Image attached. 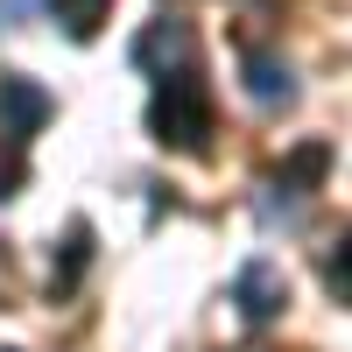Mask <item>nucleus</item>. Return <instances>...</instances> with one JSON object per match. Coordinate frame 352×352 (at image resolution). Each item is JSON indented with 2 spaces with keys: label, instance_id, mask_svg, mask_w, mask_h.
Segmentation results:
<instances>
[{
  "label": "nucleus",
  "instance_id": "10",
  "mask_svg": "<svg viewBox=\"0 0 352 352\" xmlns=\"http://www.w3.org/2000/svg\"><path fill=\"white\" fill-rule=\"evenodd\" d=\"M21 184H28V155H21V141H0V204L21 197Z\"/></svg>",
  "mask_w": 352,
  "mask_h": 352
},
{
  "label": "nucleus",
  "instance_id": "4",
  "mask_svg": "<svg viewBox=\"0 0 352 352\" xmlns=\"http://www.w3.org/2000/svg\"><path fill=\"white\" fill-rule=\"evenodd\" d=\"M232 303L247 310V324H268V317L289 310V282L282 268H268V261H247L240 275H232Z\"/></svg>",
  "mask_w": 352,
  "mask_h": 352
},
{
  "label": "nucleus",
  "instance_id": "8",
  "mask_svg": "<svg viewBox=\"0 0 352 352\" xmlns=\"http://www.w3.org/2000/svg\"><path fill=\"white\" fill-rule=\"evenodd\" d=\"M85 261H92V226H71V240H64V268L50 275V289H56V296H71V289H78Z\"/></svg>",
  "mask_w": 352,
  "mask_h": 352
},
{
  "label": "nucleus",
  "instance_id": "1",
  "mask_svg": "<svg viewBox=\"0 0 352 352\" xmlns=\"http://www.w3.org/2000/svg\"><path fill=\"white\" fill-rule=\"evenodd\" d=\"M148 134L176 155H204L212 148V92L197 85V71H176L155 85L148 99Z\"/></svg>",
  "mask_w": 352,
  "mask_h": 352
},
{
  "label": "nucleus",
  "instance_id": "9",
  "mask_svg": "<svg viewBox=\"0 0 352 352\" xmlns=\"http://www.w3.org/2000/svg\"><path fill=\"white\" fill-rule=\"evenodd\" d=\"M324 289H331L338 303H352V232H345V240L324 254Z\"/></svg>",
  "mask_w": 352,
  "mask_h": 352
},
{
  "label": "nucleus",
  "instance_id": "3",
  "mask_svg": "<svg viewBox=\"0 0 352 352\" xmlns=\"http://www.w3.org/2000/svg\"><path fill=\"white\" fill-rule=\"evenodd\" d=\"M134 64L148 78H176V71H197V28L190 21H148L134 36Z\"/></svg>",
  "mask_w": 352,
  "mask_h": 352
},
{
  "label": "nucleus",
  "instance_id": "6",
  "mask_svg": "<svg viewBox=\"0 0 352 352\" xmlns=\"http://www.w3.org/2000/svg\"><path fill=\"white\" fill-rule=\"evenodd\" d=\"M247 99L254 106H296V78H289L282 56H247Z\"/></svg>",
  "mask_w": 352,
  "mask_h": 352
},
{
  "label": "nucleus",
  "instance_id": "2",
  "mask_svg": "<svg viewBox=\"0 0 352 352\" xmlns=\"http://www.w3.org/2000/svg\"><path fill=\"white\" fill-rule=\"evenodd\" d=\"M50 113H56V99L28 71H0V141H21L28 148V141L50 127Z\"/></svg>",
  "mask_w": 352,
  "mask_h": 352
},
{
  "label": "nucleus",
  "instance_id": "5",
  "mask_svg": "<svg viewBox=\"0 0 352 352\" xmlns=\"http://www.w3.org/2000/svg\"><path fill=\"white\" fill-rule=\"evenodd\" d=\"M324 169H331V148H324V141H303V148L275 169V184H268V190H289V204H303L317 184H324Z\"/></svg>",
  "mask_w": 352,
  "mask_h": 352
},
{
  "label": "nucleus",
  "instance_id": "7",
  "mask_svg": "<svg viewBox=\"0 0 352 352\" xmlns=\"http://www.w3.org/2000/svg\"><path fill=\"white\" fill-rule=\"evenodd\" d=\"M50 14L64 21V36H78V43H92L99 28H106V14H113V0H50Z\"/></svg>",
  "mask_w": 352,
  "mask_h": 352
}]
</instances>
